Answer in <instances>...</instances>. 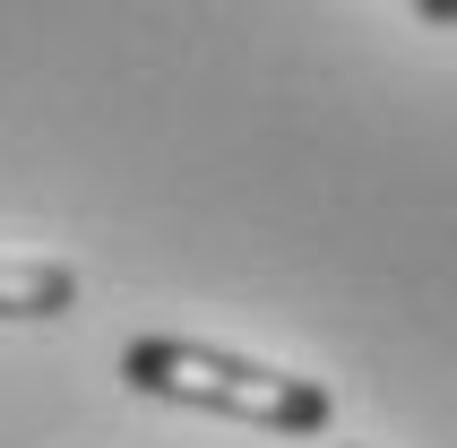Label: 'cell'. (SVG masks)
<instances>
[{"mask_svg":"<svg viewBox=\"0 0 457 448\" xmlns=\"http://www.w3.org/2000/svg\"><path fill=\"white\" fill-rule=\"evenodd\" d=\"M121 379L138 388V397L199 405V414L259 423V431H328V414H337V397L320 388V379L242 362V353L199 345V336H138V345L121 353Z\"/></svg>","mask_w":457,"mask_h":448,"instance_id":"6da1fadb","label":"cell"},{"mask_svg":"<svg viewBox=\"0 0 457 448\" xmlns=\"http://www.w3.org/2000/svg\"><path fill=\"white\" fill-rule=\"evenodd\" d=\"M78 302V276L61 259H0V319H61Z\"/></svg>","mask_w":457,"mask_h":448,"instance_id":"7a4b0ae2","label":"cell"},{"mask_svg":"<svg viewBox=\"0 0 457 448\" xmlns=\"http://www.w3.org/2000/svg\"><path fill=\"white\" fill-rule=\"evenodd\" d=\"M414 9H423V18H457V0H414Z\"/></svg>","mask_w":457,"mask_h":448,"instance_id":"3957f363","label":"cell"}]
</instances>
